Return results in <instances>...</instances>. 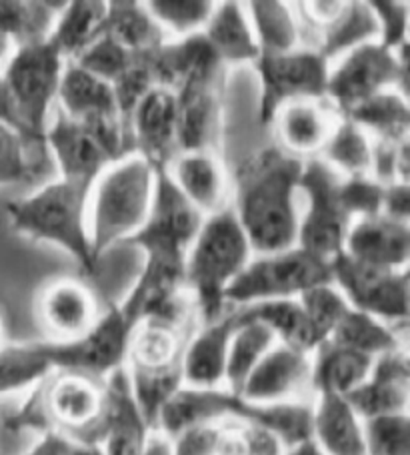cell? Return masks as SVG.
Listing matches in <instances>:
<instances>
[{"label":"cell","mask_w":410,"mask_h":455,"mask_svg":"<svg viewBox=\"0 0 410 455\" xmlns=\"http://www.w3.org/2000/svg\"><path fill=\"white\" fill-rule=\"evenodd\" d=\"M301 172L303 159L279 147L264 148L239 169L233 211L252 253L268 255L296 247Z\"/></svg>","instance_id":"obj_1"},{"label":"cell","mask_w":410,"mask_h":455,"mask_svg":"<svg viewBox=\"0 0 410 455\" xmlns=\"http://www.w3.org/2000/svg\"><path fill=\"white\" fill-rule=\"evenodd\" d=\"M204 215L172 183L167 171H156L154 199L143 229L126 241L145 253L140 279L148 295L162 299L186 291L185 263Z\"/></svg>","instance_id":"obj_2"},{"label":"cell","mask_w":410,"mask_h":455,"mask_svg":"<svg viewBox=\"0 0 410 455\" xmlns=\"http://www.w3.org/2000/svg\"><path fill=\"white\" fill-rule=\"evenodd\" d=\"M250 243L233 205L204 217L186 253L185 289L194 303L201 325L215 323L226 313V289L252 259Z\"/></svg>","instance_id":"obj_3"},{"label":"cell","mask_w":410,"mask_h":455,"mask_svg":"<svg viewBox=\"0 0 410 455\" xmlns=\"http://www.w3.org/2000/svg\"><path fill=\"white\" fill-rule=\"evenodd\" d=\"M156 171L145 156L130 153L110 163L94 180L89 195V237L100 257L143 229L151 215Z\"/></svg>","instance_id":"obj_4"},{"label":"cell","mask_w":410,"mask_h":455,"mask_svg":"<svg viewBox=\"0 0 410 455\" xmlns=\"http://www.w3.org/2000/svg\"><path fill=\"white\" fill-rule=\"evenodd\" d=\"M89 183L54 179L27 197L6 205L9 223L17 233L33 241L52 243L76 259L86 273L94 275L99 261L89 237Z\"/></svg>","instance_id":"obj_5"},{"label":"cell","mask_w":410,"mask_h":455,"mask_svg":"<svg viewBox=\"0 0 410 455\" xmlns=\"http://www.w3.org/2000/svg\"><path fill=\"white\" fill-rule=\"evenodd\" d=\"M145 315L146 285L138 277L129 295L121 303L110 305L106 313H100L97 323L81 339L68 343L43 341V347L57 371H75L106 379L110 373L126 365L134 331L143 323Z\"/></svg>","instance_id":"obj_6"},{"label":"cell","mask_w":410,"mask_h":455,"mask_svg":"<svg viewBox=\"0 0 410 455\" xmlns=\"http://www.w3.org/2000/svg\"><path fill=\"white\" fill-rule=\"evenodd\" d=\"M65 67V57L46 38L43 43L17 46L3 73L25 131L28 153L35 151L43 155V159L46 156L44 153H49L44 132L49 127L52 107L57 105Z\"/></svg>","instance_id":"obj_7"},{"label":"cell","mask_w":410,"mask_h":455,"mask_svg":"<svg viewBox=\"0 0 410 455\" xmlns=\"http://www.w3.org/2000/svg\"><path fill=\"white\" fill-rule=\"evenodd\" d=\"M333 283L330 263L293 247L279 253L252 257L233 285L226 289V305H244L298 299L312 287Z\"/></svg>","instance_id":"obj_8"},{"label":"cell","mask_w":410,"mask_h":455,"mask_svg":"<svg viewBox=\"0 0 410 455\" xmlns=\"http://www.w3.org/2000/svg\"><path fill=\"white\" fill-rule=\"evenodd\" d=\"M408 46L390 51L378 41L360 44L330 65L325 99L344 116L354 107L384 91L408 97Z\"/></svg>","instance_id":"obj_9"},{"label":"cell","mask_w":410,"mask_h":455,"mask_svg":"<svg viewBox=\"0 0 410 455\" xmlns=\"http://www.w3.org/2000/svg\"><path fill=\"white\" fill-rule=\"evenodd\" d=\"M341 179L320 156L303 161L298 193L304 195L306 211L298 221L296 247L327 263L343 253L354 223L341 201Z\"/></svg>","instance_id":"obj_10"},{"label":"cell","mask_w":410,"mask_h":455,"mask_svg":"<svg viewBox=\"0 0 410 455\" xmlns=\"http://www.w3.org/2000/svg\"><path fill=\"white\" fill-rule=\"evenodd\" d=\"M255 68L260 81V124H271L279 108L288 103L317 100L327 95L330 62L311 46L280 54H260Z\"/></svg>","instance_id":"obj_11"},{"label":"cell","mask_w":410,"mask_h":455,"mask_svg":"<svg viewBox=\"0 0 410 455\" xmlns=\"http://www.w3.org/2000/svg\"><path fill=\"white\" fill-rule=\"evenodd\" d=\"M330 271L333 285L351 307L368 313L390 327L406 325L410 313L408 269H378L341 253L330 261Z\"/></svg>","instance_id":"obj_12"},{"label":"cell","mask_w":410,"mask_h":455,"mask_svg":"<svg viewBox=\"0 0 410 455\" xmlns=\"http://www.w3.org/2000/svg\"><path fill=\"white\" fill-rule=\"evenodd\" d=\"M46 413L54 431L73 443L100 445L105 419V379L75 371H54L43 383Z\"/></svg>","instance_id":"obj_13"},{"label":"cell","mask_w":410,"mask_h":455,"mask_svg":"<svg viewBox=\"0 0 410 455\" xmlns=\"http://www.w3.org/2000/svg\"><path fill=\"white\" fill-rule=\"evenodd\" d=\"M35 315L54 343L81 339L100 317L92 289L78 279L60 277L46 283L36 295Z\"/></svg>","instance_id":"obj_14"},{"label":"cell","mask_w":410,"mask_h":455,"mask_svg":"<svg viewBox=\"0 0 410 455\" xmlns=\"http://www.w3.org/2000/svg\"><path fill=\"white\" fill-rule=\"evenodd\" d=\"M177 99V145L178 153H217L220 135V73L202 75L186 81L175 91Z\"/></svg>","instance_id":"obj_15"},{"label":"cell","mask_w":410,"mask_h":455,"mask_svg":"<svg viewBox=\"0 0 410 455\" xmlns=\"http://www.w3.org/2000/svg\"><path fill=\"white\" fill-rule=\"evenodd\" d=\"M129 131L134 153L145 156L154 171H167L178 155L175 91L154 86L132 111Z\"/></svg>","instance_id":"obj_16"},{"label":"cell","mask_w":410,"mask_h":455,"mask_svg":"<svg viewBox=\"0 0 410 455\" xmlns=\"http://www.w3.org/2000/svg\"><path fill=\"white\" fill-rule=\"evenodd\" d=\"M359 418L408 413L410 405V359L405 347L376 357L368 378L346 395Z\"/></svg>","instance_id":"obj_17"},{"label":"cell","mask_w":410,"mask_h":455,"mask_svg":"<svg viewBox=\"0 0 410 455\" xmlns=\"http://www.w3.org/2000/svg\"><path fill=\"white\" fill-rule=\"evenodd\" d=\"M106 407L102 419L100 447L106 455H140L153 427L134 399L126 365L105 379Z\"/></svg>","instance_id":"obj_18"},{"label":"cell","mask_w":410,"mask_h":455,"mask_svg":"<svg viewBox=\"0 0 410 455\" xmlns=\"http://www.w3.org/2000/svg\"><path fill=\"white\" fill-rule=\"evenodd\" d=\"M311 371L312 355L277 343L252 370L240 397L252 403L298 402V394L311 387Z\"/></svg>","instance_id":"obj_19"},{"label":"cell","mask_w":410,"mask_h":455,"mask_svg":"<svg viewBox=\"0 0 410 455\" xmlns=\"http://www.w3.org/2000/svg\"><path fill=\"white\" fill-rule=\"evenodd\" d=\"M44 143L46 151L57 163L60 179L92 185L100 172L113 163L105 148L97 143V139L60 108L54 111L52 121H49Z\"/></svg>","instance_id":"obj_20"},{"label":"cell","mask_w":410,"mask_h":455,"mask_svg":"<svg viewBox=\"0 0 410 455\" xmlns=\"http://www.w3.org/2000/svg\"><path fill=\"white\" fill-rule=\"evenodd\" d=\"M343 253L378 269L405 271L410 261V225L384 215L357 219L346 235Z\"/></svg>","instance_id":"obj_21"},{"label":"cell","mask_w":410,"mask_h":455,"mask_svg":"<svg viewBox=\"0 0 410 455\" xmlns=\"http://www.w3.org/2000/svg\"><path fill=\"white\" fill-rule=\"evenodd\" d=\"M196 317L169 321L146 317L134 331L126 367L138 371L183 370L186 345L194 335Z\"/></svg>","instance_id":"obj_22"},{"label":"cell","mask_w":410,"mask_h":455,"mask_svg":"<svg viewBox=\"0 0 410 455\" xmlns=\"http://www.w3.org/2000/svg\"><path fill=\"white\" fill-rule=\"evenodd\" d=\"M167 172L178 191L201 211L210 217L226 209L228 180L226 171L217 153L210 151H185L170 161Z\"/></svg>","instance_id":"obj_23"},{"label":"cell","mask_w":410,"mask_h":455,"mask_svg":"<svg viewBox=\"0 0 410 455\" xmlns=\"http://www.w3.org/2000/svg\"><path fill=\"white\" fill-rule=\"evenodd\" d=\"M341 116L327 99L317 100H295L280 107L274 115L272 124L277 129V137L282 151L288 155L311 156L325 148L327 140L333 135Z\"/></svg>","instance_id":"obj_24"},{"label":"cell","mask_w":410,"mask_h":455,"mask_svg":"<svg viewBox=\"0 0 410 455\" xmlns=\"http://www.w3.org/2000/svg\"><path fill=\"white\" fill-rule=\"evenodd\" d=\"M236 325H239L236 309L225 313L215 323L199 325L185 351L183 373L186 387H225L228 345Z\"/></svg>","instance_id":"obj_25"},{"label":"cell","mask_w":410,"mask_h":455,"mask_svg":"<svg viewBox=\"0 0 410 455\" xmlns=\"http://www.w3.org/2000/svg\"><path fill=\"white\" fill-rule=\"evenodd\" d=\"M146 59L156 86L170 91H177L180 84L194 76L218 75L223 70V62L218 60L202 33L167 41L161 49L146 54Z\"/></svg>","instance_id":"obj_26"},{"label":"cell","mask_w":410,"mask_h":455,"mask_svg":"<svg viewBox=\"0 0 410 455\" xmlns=\"http://www.w3.org/2000/svg\"><path fill=\"white\" fill-rule=\"evenodd\" d=\"M312 442L322 455H365L362 419L346 397L317 395V403H312Z\"/></svg>","instance_id":"obj_27"},{"label":"cell","mask_w":410,"mask_h":455,"mask_svg":"<svg viewBox=\"0 0 410 455\" xmlns=\"http://www.w3.org/2000/svg\"><path fill=\"white\" fill-rule=\"evenodd\" d=\"M202 36L223 65H255L260 57L248 14L240 3H217Z\"/></svg>","instance_id":"obj_28"},{"label":"cell","mask_w":410,"mask_h":455,"mask_svg":"<svg viewBox=\"0 0 410 455\" xmlns=\"http://www.w3.org/2000/svg\"><path fill=\"white\" fill-rule=\"evenodd\" d=\"M43 383L28 389L19 402L0 407V455L27 453L38 439L54 431L46 413Z\"/></svg>","instance_id":"obj_29"},{"label":"cell","mask_w":410,"mask_h":455,"mask_svg":"<svg viewBox=\"0 0 410 455\" xmlns=\"http://www.w3.org/2000/svg\"><path fill=\"white\" fill-rule=\"evenodd\" d=\"M239 313L244 319H255L264 323L277 337L279 343L296 351L309 353V355H312L325 343L298 299L244 305V307H239Z\"/></svg>","instance_id":"obj_30"},{"label":"cell","mask_w":410,"mask_h":455,"mask_svg":"<svg viewBox=\"0 0 410 455\" xmlns=\"http://www.w3.org/2000/svg\"><path fill=\"white\" fill-rule=\"evenodd\" d=\"M373 357L325 341L312 353L311 389L317 395L346 397L368 378Z\"/></svg>","instance_id":"obj_31"},{"label":"cell","mask_w":410,"mask_h":455,"mask_svg":"<svg viewBox=\"0 0 410 455\" xmlns=\"http://www.w3.org/2000/svg\"><path fill=\"white\" fill-rule=\"evenodd\" d=\"M102 33L113 36L126 51L138 57H146L169 41L164 30L146 11L145 3H134V0L108 3Z\"/></svg>","instance_id":"obj_32"},{"label":"cell","mask_w":410,"mask_h":455,"mask_svg":"<svg viewBox=\"0 0 410 455\" xmlns=\"http://www.w3.org/2000/svg\"><path fill=\"white\" fill-rule=\"evenodd\" d=\"M344 119L359 124L373 140L402 143L410 139L408 97L398 91L378 92L346 113Z\"/></svg>","instance_id":"obj_33"},{"label":"cell","mask_w":410,"mask_h":455,"mask_svg":"<svg viewBox=\"0 0 410 455\" xmlns=\"http://www.w3.org/2000/svg\"><path fill=\"white\" fill-rule=\"evenodd\" d=\"M260 54L290 52L303 46V27L293 6L279 0H255L244 4Z\"/></svg>","instance_id":"obj_34"},{"label":"cell","mask_w":410,"mask_h":455,"mask_svg":"<svg viewBox=\"0 0 410 455\" xmlns=\"http://www.w3.org/2000/svg\"><path fill=\"white\" fill-rule=\"evenodd\" d=\"M57 103L60 111L75 121L89 119L94 115L118 113L113 86L70 60H67L62 73Z\"/></svg>","instance_id":"obj_35"},{"label":"cell","mask_w":410,"mask_h":455,"mask_svg":"<svg viewBox=\"0 0 410 455\" xmlns=\"http://www.w3.org/2000/svg\"><path fill=\"white\" fill-rule=\"evenodd\" d=\"M106 6L108 3H102V0L67 3L49 36V41L65 60H75L86 46H91L102 35Z\"/></svg>","instance_id":"obj_36"},{"label":"cell","mask_w":410,"mask_h":455,"mask_svg":"<svg viewBox=\"0 0 410 455\" xmlns=\"http://www.w3.org/2000/svg\"><path fill=\"white\" fill-rule=\"evenodd\" d=\"M378 41V25L368 3H344V9L327 27L317 30V49L328 62L360 44Z\"/></svg>","instance_id":"obj_37"},{"label":"cell","mask_w":410,"mask_h":455,"mask_svg":"<svg viewBox=\"0 0 410 455\" xmlns=\"http://www.w3.org/2000/svg\"><path fill=\"white\" fill-rule=\"evenodd\" d=\"M277 343V337L264 323L255 319H244L239 313V325H236L231 345H228L225 387L240 395L242 386L247 383L252 370Z\"/></svg>","instance_id":"obj_38"},{"label":"cell","mask_w":410,"mask_h":455,"mask_svg":"<svg viewBox=\"0 0 410 455\" xmlns=\"http://www.w3.org/2000/svg\"><path fill=\"white\" fill-rule=\"evenodd\" d=\"M57 371L43 341L12 343L0 347V399L27 394Z\"/></svg>","instance_id":"obj_39"},{"label":"cell","mask_w":410,"mask_h":455,"mask_svg":"<svg viewBox=\"0 0 410 455\" xmlns=\"http://www.w3.org/2000/svg\"><path fill=\"white\" fill-rule=\"evenodd\" d=\"M327 341L338 345V347L365 353L373 359L405 347L397 329L354 307L346 309Z\"/></svg>","instance_id":"obj_40"},{"label":"cell","mask_w":410,"mask_h":455,"mask_svg":"<svg viewBox=\"0 0 410 455\" xmlns=\"http://www.w3.org/2000/svg\"><path fill=\"white\" fill-rule=\"evenodd\" d=\"M65 6L67 3L51 0H0V28L14 46L43 43L51 36Z\"/></svg>","instance_id":"obj_41"},{"label":"cell","mask_w":410,"mask_h":455,"mask_svg":"<svg viewBox=\"0 0 410 455\" xmlns=\"http://www.w3.org/2000/svg\"><path fill=\"white\" fill-rule=\"evenodd\" d=\"M320 155L341 177H370L373 139L359 124L341 116Z\"/></svg>","instance_id":"obj_42"},{"label":"cell","mask_w":410,"mask_h":455,"mask_svg":"<svg viewBox=\"0 0 410 455\" xmlns=\"http://www.w3.org/2000/svg\"><path fill=\"white\" fill-rule=\"evenodd\" d=\"M145 6L156 20V25L164 30V35L185 38L202 33L217 3H209V0H153V3H145Z\"/></svg>","instance_id":"obj_43"},{"label":"cell","mask_w":410,"mask_h":455,"mask_svg":"<svg viewBox=\"0 0 410 455\" xmlns=\"http://www.w3.org/2000/svg\"><path fill=\"white\" fill-rule=\"evenodd\" d=\"M365 455H410V415H378L362 421Z\"/></svg>","instance_id":"obj_44"},{"label":"cell","mask_w":410,"mask_h":455,"mask_svg":"<svg viewBox=\"0 0 410 455\" xmlns=\"http://www.w3.org/2000/svg\"><path fill=\"white\" fill-rule=\"evenodd\" d=\"M288 447L271 429L256 423L223 421V443L218 455H285Z\"/></svg>","instance_id":"obj_45"},{"label":"cell","mask_w":410,"mask_h":455,"mask_svg":"<svg viewBox=\"0 0 410 455\" xmlns=\"http://www.w3.org/2000/svg\"><path fill=\"white\" fill-rule=\"evenodd\" d=\"M138 54H132L126 51L121 43H116L113 36L102 33L97 41L78 54L75 65L84 68L86 73L102 78L108 84H113L118 76H121L126 68H129Z\"/></svg>","instance_id":"obj_46"},{"label":"cell","mask_w":410,"mask_h":455,"mask_svg":"<svg viewBox=\"0 0 410 455\" xmlns=\"http://www.w3.org/2000/svg\"><path fill=\"white\" fill-rule=\"evenodd\" d=\"M298 301H301L306 315L311 317L312 325L317 327V331L325 341L333 333V329L341 321L346 309L351 307L349 301L344 299V295L333 283L309 289V291H304L298 297Z\"/></svg>","instance_id":"obj_47"},{"label":"cell","mask_w":410,"mask_h":455,"mask_svg":"<svg viewBox=\"0 0 410 455\" xmlns=\"http://www.w3.org/2000/svg\"><path fill=\"white\" fill-rule=\"evenodd\" d=\"M110 86H113L118 113H121L124 124L129 127V121L134 108H137L140 100H143L156 86L151 65H148V59L137 57V60H134L132 65L126 68Z\"/></svg>","instance_id":"obj_48"},{"label":"cell","mask_w":410,"mask_h":455,"mask_svg":"<svg viewBox=\"0 0 410 455\" xmlns=\"http://www.w3.org/2000/svg\"><path fill=\"white\" fill-rule=\"evenodd\" d=\"M384 185L373 177H343L341 179V201L346 213L357 219L378 217L382 213Z\"/></svg>","instance_id":"obj_49"},{"label":"cell","mask_w":410,"mask_h":455,"mask_svg":"<svg viewBox=\"0 0 410 455\" xmlns=\"http://www.w3.org/2000/svg\"><path fill=\"white\" fill-rule=\"evenodd\" d=\"M28 147L19 132L0 124V187L25 183L36 172Z\"/></svg>","instance_id":"obj_50"},{"label":"cell","mask_w":410,"mask_h":455,"mask_svg":"<svg viewBox=\"0 0 410 455\" xmlns=\"http://www.w3.org/2000/svg\"><path fill=\"white\" fill-rule=\"evenodd\" d=\"M378 25V43L390 51L408 46V3L400 0H375L368 3Z\"/></svg>","instance_id":"obj_51"},{"label":"cell","mask_w":410,"mask_h":455,"mask_svg":"<svg viewBox=\"0 0 410 455\" xmlns=\"http://www.w3.org/2000/svg\"><path fill=\"white\" fill-rule=\"evenodd\" d=\"M172 455H218L223 443V423L194 426L170 437Z\"/></svg>","instance_id":"obj_52"},{"label":"cell","mask_w":410,"mask_h":455,"mask_svg":"<svg viewBox=\"0 0 410 455\" xmlns=\"http://www.w3.org/2000/svg\"><path fill=\"white\" fill-rule=\"evenodd\" d=\"M398 223H408L410 219V183H392L384 187L382 213Z\"/></svg>","instance_id":"obj_53"},{"label":"cell","mask_w":410,"mask_h":455,"mask_svg":"<svg viewBox=\"0 0 410 455\" xmlns=\"http://www.w3.org/2000/svg\"><path fill=\"white\" fill-rule=\"evenodd\" d=\"M70 451H73V442L59 431H51L22 455H70Z\"/></svg>","instance_id":"obj_54"},{"label":"cell","mask_w":410,"mask_h":455,"mask_svg":"<svg viewBox=\"0 0 410 455\" xmlns=\"http://www.w3.org/2000/svg\"><path fill=\"white\" fill-rule=\"evenodd\" d=\"M0 124H4V127L19 132L20 139L25 140V131H22V124L17 115V107H14V100L11 97V91L9 86H6L3 75H0Z\"/></svg>","instance_id":"obj_55"},{"label":"cell","mask_w":410,"mask_h":455,"mask_svg":"<svg viewBox=\"0 0 410 455\" xmlns=\"http://www.w3.org/2000/svg\"><path fill=\"white\" fill-rule=\"evenodd\" d=\"M140 455H172L170 437L161 434V431H153Z\"/></svg>","instance_id":"obj_56"},{"label":"cell","mask_w":410,"mask_h":455,"mask_svg":"<svg viewBox=\"0 0 410 455\" xmlns=\"http://www.w3.org/2000/svg\"><path fill=\"white\" fill-rule=\"evenodd\" d=\"M285 455H322L320 450L317 447V443L309 439V442H303L295 447H288Z\"/></svg>","instance_id":"obj_57"},{"label":"cell","mask_w":410,"mask_h":455,"mask_svg":"<svg viewBox=\"0 0 410 455\" xmlns=\"http://www.w3.org/2000/svg\"><path fill=\"white\" fill-rule=\"evenodd\" d=\"M70 455H106L105 450L97 443H73Z\"/></svg>","instance_id":"obj_58"},{"label":"cell","mask_w":410,"mask_h":455,"mask_svg":"<svg viewBox=\"0 0 410 455\" xmlns=\"http://www.w3.org/2000/svg\"><path fill=\"white\" fill-rule=\"evenodd\" d=\"M14 49H17V46H14V43L11 41V36L6 35L3 28H0V60L9 57V54H11Z\"/></svg>","instance_id":"obj_59"},{"label":"cell","mask_w":410,"mask_h":455,"mask_svg":"<svg viewBox=\"0 0 410 455\" xmlns=\"http://www.w3.org/2000/svg\"><path fill=\"white\" fill-rule=\"evenodd\" d=\"M4 345V321L3 317H0V347Z\"/></svg>","instance_id":"obj_60"}]
</instances>
